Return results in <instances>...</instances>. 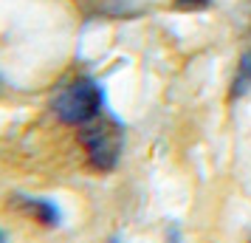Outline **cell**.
<instances>
[{
	"label": "cell",
	"instance_id": "1",
	"mask_svg": "<svg viewBox=\"0 0 251 243\" xmlns=\"http://www.w3.org/2000/svg\"><path fill=\"white\" fill-rule=\"evenodd\" d=\"M79 141H82V147H85V156H88L91 167H96L99 173H110L119 164V159H122L125 128H122L119 119L99 113L88 125H82Z\"/></svg>",
	"mask_w": 251,
	"mask_h": 243
},
{
	"label": "cell",
	"instance_id": "2",
	"mask_svg": "<svg viewBox=\"0 0 251 243\" xmlns=\"http://www.w3.org/2000/svg\"><path fill=\"white\" fill-rule=\"evenodd\" d=\"M104 93L93 80H76L65 85L62 91L51 99V110L57 113L59 122L65 125H88L91 119L102 113Z\"/></svg>",
	"mask_w": 251,
	"mask_h": 243
},
{
	"label": "cell",
	"instance_id": "3",
	"mask_svg": "<svg viewBox=\"0 0 251 243\" xmlns=\"http://www.w3.org/2000/svg\"><path fill=\"white\" fill-rule=\"evenodd\" d=\"M152 0H79L82 12L96 20H127L150 9Z\"/></svg>",
	"mask_w": 251,
	"mask_h": 243
},
{
	"label": "cell",
	"instance_id": "4",
	"mask_svg": "<svg viewBox=\"0 0 251 243\" xmlns=\"http://www.w3.org/2000/svg\"><path fill=\"white\" fill-rule=\"evenodd\" d=\"M12 209L14 212H23L25 218H31L34 223L40 226H57L59 220H62V212L54 201H48V198H37V195H23V192H17L12 195Z\"/></svg>",
	"mask_w": 251,
	"mask_h": 243
},
{
	"label": "cell",
	"instance_id": "5",
	"mask_svg": "<svg viewBox=\"0 0 251 243\" xmlns=\"http://www.w3.org/2000/svg\"><path fill=\"white\" fill-rule=\"evenodd\" d=\"M249 88H251V48H249V54L240 59L237 77H234V85H231V96L237 99V96H243Z\"/></svg>",
	"mask_w": 251,
	"mask_h": 243
},
{
	"label": "cell",
	"instance_id": "6",
	"mask_svg": "<svg viewBox=\"0 0 251 243\" xmlns=\"http://www.w3.org/2000/svg\"><path fill=\"white\" fill-rule=\"evenodd\" d=\"M212 0H175V6L178 9H183V12H195V9H203V6H209Z\"/></svg>",
	"mask_w": 251,
	"mask_h": 243
},
{
	"label": "cell",
	"instance_id": "7",
	"mask_svg": "<svg viewBox=\"0 0 251 243\" xmlns=\"http://www.w3.org/2000/svg\"><path fill=\"white\" fill-rule=\"evenodd\" d=\"M170 243H178V226H172L170 229Z\"/></svg>",
	"mask_w": 251,
	"mask_h": 243
},
{
	"label": "cell",
	"instance_id": "8",
	"mask_svg": "<svg viewBox=\"0 0 251 243\" xmlns=\"http://www.w3.org/2000/svg\"><path fill=\"white\" fill-rule=\"evenodd\" d=\"M0 243H9V235H6V229H0Z\"/></svg>",
	"mask_w": 251,
	"mask_h": 243
},
{
	"label": "cell",
	"instance_id": "9",
	"mask_svg": "<svg viewBox=\"0 0 251 243\" xmlns=\"http://www.w3.org/2000/svg\"><path fill=\"white\" fill-rule=\"evenodd\" d=\"M110 243H122V241H119V238H113V241H110Z\"/></svg>",
	"mask_w": 251,
	"mask_h": 243
}]
</instances>
